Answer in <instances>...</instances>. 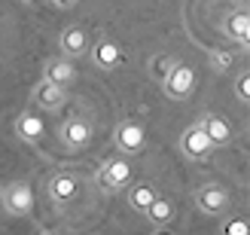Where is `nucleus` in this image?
Wrapping results in <instances>:
<instances>
[{"instance_id": "f257e3e1", "label": "nucleus", "mask_w": 250, "mask_h": 235, "mask_svg": "<svg viewBox=\"0 0 250 235\" xmlns=\"http://www.w3.org/2000/svg\"><path fill=\"white\" fill-rule=\"evenodd\" d=\"M0 205L12 217H28L34 211V187L28 180H12L0 192Z\"/></svg>"}, {"instance_id": "f03ea898", "label": "nucleus", "mask_w": 250, "mask_h": 235, "mask_svg": "<svg viewBox=\"0 0 250 235\" xmlns=\"http://www.w3.org/2000/svg\"><path fill=\"white\" fill-rule=\"evenodd\" d=\"M162 85H165L168 98H174V101H186V98L195 92V70L189 64H180V61H177Z\"/></svg>"}, {"instance_id": "7ed1b4c3", "label": "nucleus", "mask_w": 250, "mask_h": 235, "mask_svg": "<svg viewBox=\"0 0 250 235\" xmlns=\"http://www.w3.org/2000/svg\"><path fill=\"white\" fill-rule=\"evenodd\" d=\"M229 192L217 187V183H205V187H198L195 192V205H198V211H205V214H226L229 211Z\"/></svg>"}, {"instance_id": "20e7f679", "label": "nucleus", "mask_w": 250, "mask_h": 235, "mask_svg": "<svg viewBox=\"0 0 250 235\" xmlns=\"http://www.w3.org/2000/svg\"><path fill=\"white\" fill-rule=\"evenodd\" d=\"M180 150H183V156H189V159H208L210 150H214V144H210V138L205 134V128L195 122L192 128H186L180 134Z\"/></svg>"}, {"instance_id": "39448f33", "label": "nucleus", "mask_w": 250, "mask_h": 235, "mask_svg": "<svg viewBox=\"0 0 250 235\" xmlns=\"http://www.w3.org/2000/svg\"><path fill=\"white\" fill-rule=\"evenodd\" d=\"M128 180H131V162H125V159H110V162H104L101 174H98V183L104 190L128 187Z\"/></svg>"}, {"instance_id": "423d86ee", "label": "nucleus", "mask_w": 250, "mask_h": 235, "mask_svg": "<svg viewBox=\"0 0 250 235\" xmlns=\"http://www.w3.org/2000/svg\"><path fill=\"white\" fill-rule=\"evenodd\" d=\"M116 144H119V150L122 153H141L144 147H146V131L141 122H122V126L116 128Z\"/></svg>"}, {"instance_id": "0eeeda50", "label": "nucleus", "mask_w": 250, "mask_h": 235, "mask_svg": "<svg viewBox=\"0 0 250 235\" xmlns=\"http://www.w3.org/2000/svg\"><path fill=\"white\" fill-rule=\"evenodd\" d=\"M198 126L205 128V134L210 138V144L214 147H226V144H232V138H235V128H232V122L226 119V116H217V113H210V116H205Z\"/></svg>"}, {"instance_id": "6e6552de", "label": "nucleus", "mask_w": 250, "mask_h": 235, "mask_svg": "<svg viewBox=\"0 0 250 235\" xmlns=\"http://www.w3.org/2000/svg\"><path fill=\"white\" fill-rule=\"evenodd\" d=\"M43 80L58 85V89H64V85H70L73 80H77V67L70 64V58H49L46 61V70H43Z\"/></svg>"}, {"instance_id": "1a4fd4ad", "label": "nucleus", "mask_w": 250, "mask_h": 235, "mask_svg": "<svg viewBox=\"0 0 250 235\" xmlns=\"http://www.w3.org/2000/svg\"><path fill=\"white\" fill-rule=\"evenodd\" d=\"M61 52L64 58H77L83 52H89V34L80 24H70V28L61 31Z\"/></svg>"}, {"instance_id": "9d476101", "label": "nucleus", "mask_w": 250, "mask_h": 235, "mask_svg": "<svg viewBox=\"0 0 250 235\" xmlns=\"http://www.w3.org/2000/svg\"><path fill=\"white\" fill-rule=\"evenodd\" d=\"M61 141L67 147H85L92 141V126L80 116H70L64 126H61Z\"/></svg>"}, {"instance_id": "9b49d317", "label": "nucleus", "mask_w": 250, "mask_h": 235, "mask_svg": "<svg viewBox=\"0 0 250 235\" xmlns=\"http://www.w3.org/2000/svg\"><path fill=\"white\" fill-rule=\"evenodd\" d=\"M64 101H67L64 89H58V85L46 83V80L34 89V104H37V107H43L46 113H49V110H61V107H64Z\"/></svg>"}, {"instance_id": "f8f14e48", "label": "nucleus", "mask_w": 250, "mask_h": 235, "mask_svg": "<svg viewBox=\"0 0 250 235\" xmlns=\"http://www.w3.org/2000/svg\"><path fill=\"white\" fill-rule=\"evenodd\" d=\"M77 192H80V187H77V180H73L70 174H55L52 180H49V199L58 202V205L77 199Z\"/></svg>"}, {"instance_id": "ddd939ff", "label": "nucleus", "mask_w": 250, "mask_h": 235, "mask_svg": "<svg viewBox=\"0 0 250 235\" xmlns=\"http://www.w3.org/2000/svg\"><path fill=\"white\" fill-rule=\"evenodd\" d=\"M95 64L104 70H113L116 64H122V49L113 40H98L95 43Z\"/></svg>"}, {"instance_id": "4468645a", "label": "nucleus", "mask_w": 250, "mask_h": 235, "mask_svg": "<svg viewBox=\"0 0 250 235\" xmlns=\"http://www.w3.org/2000/svg\"><path fill=\"white\" fill-rule=\"evenodd\" d=\"M43 128H46L43 119L37 116V113H31V110H28V113H21L19 122H16V131H19V138L24 144H37V141L43 138Z\"/></svg>"}, {"instance_id": "2eb2a0df", "label": "nucleus", "mask_w": 250, "mask_h": 235, "mask_svg": "<svg viewBox=\"0 0 250 235\" xmlns=\"http://www.w3.org/2000/svg\"><path fill=\"white\" fill-rule=\"evenodd\" d=\"M226 34L229 40H238L241 46L250 43V16L241 9V12H232V16L226 19Z\"/></svg>"}, {"instance_id": "dca6fc26", "label": "nucleus", "mask_w": 250, "mask_h": 235, "mask_svg": "<svg viewBox=\"0 0 250 235\" xmlns=\"http://www.w3.org/2000/svg\"><path fill=\"white\" fill-rule=\"evenodd\" d=\"M156 187L153 183H137V187H131V192H128V205L134 208V211H146L149 205L156 202Z\"/></svg>"}, {"instance_id": "f3484780", "label": "nucleus", "mask_w": 250, "mask_h": 235, "mask_svg": "<svg viewBox=\"0 0 250 235\" xmlns=\"http://www.w3.org/2000/svg\"><path fill=\"white\" fill-rule=\"evenodd\" d=\"M144 214H146L149 220H153L156 226H168L171 220H174V214H177V211H174V205H171L168 199H162V195H156V202L149 205Z\"/></svg>"}, {"instance_id": "a211bd4d", "label": "nucleus", "mask_w": 250, "mask_h": 235, "mask_svg": "<svg viewBox=\"0 0 250 235\" xmlns=\"http://www.w3.org/2000/svg\"><path fill=\"white\" fill-rule=\"evenodd\" d=\"M174 64H177V58H174V55H153V61H149V77L159 80V83H165V77L171 73Z\"/></svg>"}, {"instance_id": "6ab92c4d", "label": "nucleus", "mask_w": 250, "mask_h": 235, "mask_svg": "<svg viewBox=\"0 0 250 235\" xmlns=\"http://www.w3.org/2000/svg\"><path fill=\"white\" fill-rule=\"evenodd\" d=\"M232 64H235V52H229V49H214L210 52V67L217 73H226Z\"/></svg>"}, {"instance_id": "aec40b11", "label": "nucleus", "mask_w": 250, "mask_h": 235, "mask_svg": "<svg viewBox=\"0 0 250 235\" xmlns=\"http://www.w3.org/2000/svg\"><path fill=\"white\" fill-rule=\"evenodd\" d=\"M223 235H250V223L244 217H229L223 223Z\"/></svg>"}, {"instance_id": "412c9836", "label": "nucleus", "mask_w": 250, "mask_h": 235, "mask_svg": "<svg viewBox=\"0 0 250 235\" xmlns=\"http://www.w3.org/2000/svg\"><path fill=\"white\" fill-rule=\"evenodd\" d=\"M235 95H238V101H250V73H241L238 83H235Z\"/></svg>"}, {"instance_id": "4be33fe9", "label": "nucleus", "mask_w": 250, "mask_h": 235, "mask_svg": "<svg viewBox=\"0 0 250 235\" xmlns=\"http://www.w3.org/2000/svg\"><path fill=\"white\" fill-rule=\"evenodd\" d=\"M52 3H58V6H64V9H67V6H73V3H77V0H52Z\"/></svg>"}, {"instance_id": "5701e85b", "label": "nucleus", "mask_w": 250, "mask_h": 235, "mask_svg": "<svg viewBox=\"0 0 250 235\" xmlns=\"http://www.w3.org/2000/svg\"><path fill=\"white\" fill-rule=\"evenodd\" d=\"M153 235H174V232H171V229H168V226H159V229H156V232H153Z\"/></svg>"}, {"instance_id": "b1692460", "label": "nucleus", "mask_w": 250, "mask_h": 235, "mask_svg": "<svg viewBox=\"0 0 250 235\" xmlns=\"http://www.w3.org/2000/svg\"><path fill=\"white\" fill-rule=\"evenodd\" d=\"M28 3H43V0H28Z\"/></svg>"}, {"instance_id": "393cba45", "label": "nucleus", "mask_w": 250, "mask_h": 235, "mask_svg": "<svg viewBox=\"0 0 250 235\" xmlns=\"http://www.w3.org/2000/svg\"><path fill=\"white\" fill-rule=\"evenodd\" d=\"M43 235H58V232H43Z\"/></svg>"}, {"instance_id": "a878e982", "label": "nucleus", "mask_w": 250, "mask_h": 235, "mask_svg": "<svg viewBox=\"0 0 250 235\" xmlns=\"http://www.w3.org/2000/svg\"><path fill=\"white\" fill-rule=\"evenodd\" d=\"M0 192H3V180H0Z\"/></svg>"}]
</instances>
